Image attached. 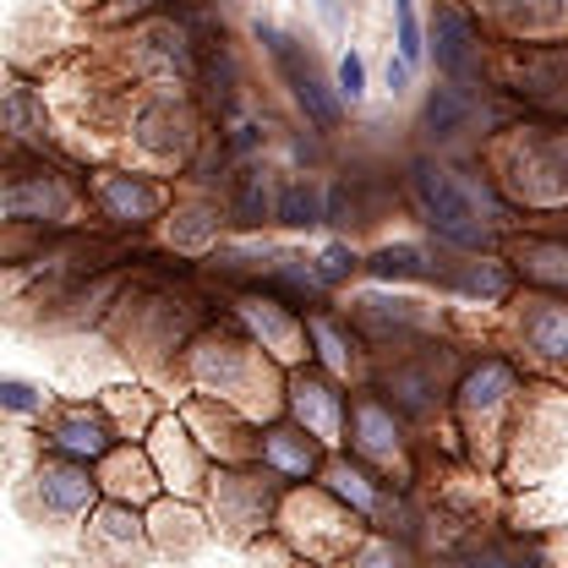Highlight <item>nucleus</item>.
I'll return each instance as SVG.
<instances>
[{"label":"nucleus","mask_w":568,"mask_h":568,"mask_svg":"<svg viewBox=\"0 0 568 568\" xmlns=\"http://www.w3.org/2000/svg\"><path fill=\"white\" fill-rule=\"evenodd\" d=\"M274 224L284 230H323L328 224V181L312 170H295L280 181V203H274Z\"/></svg>","instance_id":"37"},{"label":"nucleus","mask_w":568,"mask_h":568,"mask_svg":"<svg viewBox=\"0 0 568 568\" xmlns=\"http://www.w3.org/2000/svg\"><path fill=\"white\" fill-rule=\"evenodd\" d=\"M82 181H88L93 219L110 235H126V241H138L142 230L164 224V213L175 209V192H181V181L138 170V164H93Z\"/></svg>","instance_id":"13"},{"label":"nucleus","mask_w":568,"mask_h":568,"mask_svg":"<svg viewBox=\"0 0 568 568\" xmlns=\"http://www.w3.org/2000/svg\"><path fill=\"white\" fill-rule=\"evenodd\" d=\"M252 33H257V44L268 50L280 82L290 88V99H295V110H301L317 132H339V126H345V99H339V88L323 77L317 55H312L295 33H284L280 22H257Z\"/></svg>","instance_id":"18"},{"label":"nucleus","mask_w":568,"mask_h":568,"mask_svg":"<svg viewBox=\"0 0 568 568\" xmlns=\"http://www.w3.org/2000/svg\"><path fill=\"white\" fill-rule=\"evenodd\" d=\"M209 132L213 121L192 88H142V99L126 115L121 148H126V164L170 175V181H186V170L203 153Z\"/></svg>","instance_id":"6"},{"label":"nucleus","mask_w":568,"mask_h":568,"mask_svg":"<svg viewBox=\"0 0 568 568\" xmlns=\"http://www.w3.org/2000/svg\"><path fill=\"white\" fill-rule=\"evenodd\" d=\"M284 416L306 426L328 454H339L345 437H351V383H339V377L323 372L317 361L290 366V383H284Z\"/></svg>","instance_id":"20"},{"label":"nucleus","mask_w":568,"mask_h":568,"mask_svg":"<svg viewBox=\"0 0 568 568\" xmlns=\"http://www.w3.org/2000/svg\"><path fill=\"white\" fill-rule=\"evenodd\" d=\"M487 345L508 351L536 383L568 394V295L519 290L487 328Z\"/></svg>","instance_id":"9"},{"label":"nucleus","mask_w":568,"mask_h":568,"mask_svg":"<svg viewBox=\"0 0 568 568\" xmlns=\"http://www.w3.org/2000/svg\"><path fill=\"white\" fill-rule=\"evenodd\" d=\"M284 487L290 481H280L263 459L257 465H213L209 497H203V508L213 519V541H224V547L268 541L274 525H280Z\"/></svg>","instance_id":"10"},{"label":"nucleus","mask_w":568,"mask_h":568,"mask_svg":"<svg viewBox=\"0 0 568 568\" xmlns=\"http://www.w3.org/2000/svg\"><path fill=\"white\" fill-rule=\"evenodd\" d=\"M175 17H197V11H213V0H170Z\"/></svg>","instance_id":"45"},{"label":"nucleus","mask_w":568,"mask_h":568,"mask_svg":"<svg viewBox=\"0 0 568 568\" xmlns=\"http://www.w3.org/2000/svg\"><path fill=\"white\" fill-rule=\"evenodd\" d=\"M317 6H328V11H334V0H317Z\"/></svg>","instance_id":"48"},{"label":"nucleus","mask_w":568,"mask_h":568,"mask_svg":"<svg viewBox=\"0 0 568 568\" xmlns=\"http://www.w3.org/2000/svg\"><path fill=\"white\" fill-rule=\"evenodd\" d=\"M366 280L437 290V246H426V241H383L377 252H366Z\"/></svg>","instance_id":"36"},{"label":"nucleus","mask_w":568,"mask_h":568,"mask_svg":"<svg viewBox=\"0 0 568 568\" xmlns=\"http://www.w3.org/2000/svg\"><path fill=\"white\" fill-rule=\"evenodd\" d=\"M410 552H416V547H405V541H394V536L372 530V536H366V547H361L345 568H416Z\"/></svg>","instance_id":"40"},{"label":"nucleus","mask_w":568,"mask_h":568,"mask_svg":"<svg viewBox=\"0 0 568 568\" xmlns=\"http://www.w3.org/2000/svg\"><path fill=\"white\" fill-rule=\"evenodd\" d=\"M148 530H153L159 558H175V564L197 558V552L213 541L209 508H203V503H192V497H170V493L148 508Z\"/></svg>","instance_id":"30"},{"label":"nucleus","mask_w":568,"mask_h":568,"mask_svg":"<svg viewBox=\"0 0 568 568\" xmlns=\"http://www.w3.org/2000/svg\"><path fill=\"white\" fill-rule=\"evenodd\" d=\"M399 186H405L410 219H422V230L432 241L459 246V252H497L503 235L530 224L525 213L503 197V186L493 181V170L481 164V153L416 148L399 164Z\"/></svg>","instance_id":"1"},{"label":"nucleus","mask_w":568,"mask_h":568,"mask_svg":"<svg viewBox=\"0 0 568 568\" xmlns=\"http://www.w3.org/2000/svg\"><path fill=\"white\" fill-rule=\"evenodd\" d=\"M284 383L290 372L241 328L235 312H219L181 355V394H209L257 426L284 416Z\"/></svg>","instance_id":"2"},{"label":"nucleus","mask_w":568,"mask_h":568,"mask_svg":"<svg viewBox=\"0 0 568 568\" xmlns=\"http://www.w3.org/2000/svg\"><path fill=\"white\" fill-rule=\"evenodd\" d=\"M284 547L295 558L317 568H345L366 547L372 525L355 514L345 497H334L323 481H301V487H284V503H280V525H274Z\"/></svg>","instance_id":"8"},{"label":"nucleus","mask_w":568,"mask_h":568,"mask_svg":"<svg viewBox=\"0 0 568 568\" xmlns=\"http://www.w3.org/2000/svg\"><path fill=\"white\" fill-rule=\"evenodd\" d=\"M426 55L437 77L465 82V88H493V33L465 0H432L426 22Z\"/></svg>","instance_id":"16"},{"label":"nucleus","mask_w":568,"mask_h":568,"mask_svg":"<svg viewBox=\"0 0 568 568\" xmlns=\"http://www.w3.org/2000/svg\"><path fill=\"white\" fill-rule=\"evenodd\" d=\"M164 246L175 252V257H209L213 246L224 241V230H230V213H224V197L213 192V186H192V181H181V192H175V209L164 213Z\"/></svg>","instance_id":"27"},{"label":"nucleus","mask_w":568,"mask_h":568,"mask_svg":"<svg viewBox=\"0 0 568 568\" xmlns=\"http://www.w3.org/2000/svg\"><path fill=\"white\" fill-rule=\"evenodd\" d=\"M410 61H405V55H394V61H388V88H394V93H405V88H410Z\"/></svg>","instance_id":"44"},{"label":"nucleus","mask_w":568,"mask_h":568,"mask_svg":"<svg viewBox=\"0 0 568 568\" xmlns=\"http://www.w3.org/2000/svg\"><path fill=\"white\" fill-rule=\"evenodd\" d=\"M93 470H99L104 497H121V503H138V508H153L164 497V481H159V465H153L148 443H115Z\"/></svg>","instance_id":"33"},{"label":"nucleus","mask_w":568,"mask_h":568,"mask_svg":"<svg viewBox=\"0 0 568 568\" xmlns=\"http://www.w3.org/2000/svg\"><path fill=\"white\" fill-rule=\"evenodd\" d=\"M503 257L514 263V274L525 290H547V295H568V235L547 230V224H519L514 235H503Z\"/></svg>","instance_id":"29"},{"label":"nucleus","mask_w":568,"mask_h":568,"mask_svg":"<svg viewBox=\"0 0 568 568\" xmlns=\"http://www.w3.org/2000/svg\"><path fill=\"white\" fill-rule=\"evenodd\" d=\"M536 224H547V230H558V235H568V213H547V219H536Z\"/></svg>","instance_id":"46"},{"label":"nucleus","mask_w":568,"mask_h":568,"mask_svg":"<svg viewBox=\"0 0 568 568\" xmlns=\"http://www.w3.org/2000/svg\"><path fill=\"white\" fill-rule=\"evenodd\" d=\"M115 443H121V432L110 422V410L99 405V394H93V399H55V405L39 416V448H50V454L99 465Z\"/></svg>","instance_id":"22"},{"label":"nucleus","mask_w":568,"mask_h":568,"mask_svg":"<svg viewBox=\"0 0 568 568\" xmlns=\"http://www.w3.org/2000/svg\"><path fill=\"white\" fill-rule=\"evenodd\" d=\"M257 459L280 476V481H290V487H301V481H317L323 476V465H328V448L306 432L301 422H290V416H280V422L263 426V448H257Z\"/></svg>","instance_id":"31"},{"label":"nucleus","mask_w":568,"mask_h":568,"mask_svg":"<svg viewBox=\"0 0 568 568\" xmlns=\"http://www.w3.org/2000/svg\"><path fill=\"white\" fill-rule=\"evenodd\" d=\"M530 372L497 345H476L465 372H459V388H454V432H459V448H465V465H476L481 476H503V454H508V437L519 422V405L530 394Z\"/></svg>","instance_id":"3"},{"label":"nucleus","mask_w":568,"mask_h":568,"mask_svg":"<svg viewBox=\"0 0 568 568\" xmlns=\"http://www.w3.org/2000/svg\"><path fill=\"white\" fill-rule=\"evenodd\" d=\"M99 405L110 410V422L121 432V443H148V432L164 416V399L148 388V383H121V388H104Z\"/></svg>","instance_id":"38"},{"label":"nucleus","mask_w":568,"mask_h":568,"mask_svg":"<svg viewBox=\"0 0 568 568\" xmlns=\"http://www.w3.org/2000/svg\"><path fill=\"white\" fill-rule=\"evenodd\" d=\"M394 44H399V55H405L410 67L426 61V28H422L416 0H394Z\"/></svg>","instance_id":"41"},{"label":"nucleus","mask_w":568,"mask_h":568,"mask_svg":"<svg viewBox=\"0 0 568 568\" xmlns=\"http://www.w3.org/2000/svg\"><path fill=\"white\" fill-rule=\"evenodd\" d=\"M0 213L6 230H44V235H71L88 224V170H77L67 153H39L6 142V170H0Z\"/></svg>","instance_id":"5"},{"label":"nucleus","mask_w":568,"mask_h":568,"mask_svg":"<svg viewBox=\"0 0 568 568\" xmlns=\"http://www.w3.org/2000/svg\"><path fill=\"white\" fill-rule=\"evenodd\" d=\"M280 181L268 164H257V159H246V164H235L230 170V181L219 186V197H224V213H230V224L235 230H246V235H257L263 224H274V203H280Z\"/></svg>","instance_id":"32"},{"label":"nucleus","mask_w":568,"mask_h":568,"mask_svg":"<svg viewBox=\"0 0 568 568\" xmlns=\"http://www.w3.org/2000/svg\"><path fill=\"white\" fill-rule=\"evenodd\" d=\"M99 503H104V487H99L93 465L39 448V459H33V470L22 481V508L39 525H82Z\"/></svg>","instance_id":"17"},{"label":"nucleus","mask_w":568,"mask_h":568,"mask_svg":"<svg viewBox=\"0 0 568 568\" xmlns=\"http://www.w3.org/2000/svg\"><path fill=\"white\" fill-rule=\"evenodd\" d=\"M493 88L519 115L568 126V39L493 44Z\"/></svg>","instance_id":"11"},{"label":"nucleus","mask_w":568,"mask_h":568,"mask_svg":"<svg viewBox=\"0 0 568 568\" xmlns=\"http://www.w3.org/2000/svg\"><path fill=\"white\" fill-rule=\"evenodd\" d=\"M230 312L241 317V328L263 345V351L290 366H306L312 361V334H306V312L284 306L280 295H263V290H235L230 295Z\"/></svg>","instance_id":"23"},{"label":"nucleus","mask_w":568,"mask_h":568,"mask_svg":"<svg viewBox=\"0 0 568 568\" xmlns=\"http://www.w3.org/2000/svg\"><path fill=\"white\" fill-rule=\"evenodd\" d=\"M493 44H536V39H568V0H465Z\"/></svg>","instance_id":"28"},{"label":"nucleus","mask_w":568,"mask_h":568,"mask_svg":"<svg viewBox=\"0 0 568 568\" xmlns=\"http://www.w3.org/2000/svg\"><path fill=\"white\" fill-rule=\"evenodd\" d=\"M82 558L93 568H148L159 558L153 530H148V508L104 497L88 519H82Z\"/></svg>","instance_id":"21"},{"label":"nucleus","mask_w":568,"mask_h":568,"mask_svg":"<svg viewBox=\"0 0 568 568\" xmlns=\"http://www.w3.org/2000/svg\"><path fill=\"white\" fill-rule=\"evenodd\" d=\"M246 290H263V295H280L284 306H295V312H323L328 306V284L317 280V268H312V257H295V252H280L263 274H257V284H246Z\"/></svg>","instance_id":"34"},{"label":"nucleus","mask_w":568,"mask_h":568,"mask_svg":"<svg viewBox=\"0 0 568 568\" xmlns=\"http://www.w3.org/2000/svg\"><path fill=\"white\" fill-rule=\"evenodd\" d=\"M312 268H317V280L339 295V290L355 280V274H366V252H361L355 241H345V235H334V241H328V246L312 257Z\"/></svg>","instance_id":"39"},{"label":"nucleus","mask_w":568,"mask_h":568,"mask_svg":"<svg viewBox=\"0 0 568 568\" xmlns=\"http://www.w3.org/2000/svg\"><path fill=\"white\" fill-rule=\"evenodd\" d=\"M0 405H6L11 416H33V422H39L55 399H50V394H39V388H33V383H22V377H6V383H0Z\"/></svg>","instance_id":"42"},{"label":"nucleus","mask_w":568,"mask_h":568,"mask_svg":"<svg viewBox=\"0 0 568 568\" xmlns=\"http://www.w3.org/2000/svg\"><path fill=\"white\" fill-rule=\"evenodd\" d=\"M148 454H153L159 481H164L170 497H192V503L209 497L213 459H209V448L197 443V432L186 426L181 410H164V416H159V426L148 432Z\"/></svg>","instance_id":"25"},{"label":"nucleus","mask_w":568,"mask_h":568,"mask_svg":"<svg viewBox=\"0 0 568 568\" xmlns=\"http://www.w3.org/2000/svg\"><path fill=\"white\" fill-rule=\"evenodd\" d=\"M552 547H558V568H568V536H558Z\"/></svg>","instance_id":"47"},{"label":"nucleus","mask_w":568,"mask_h":568,"mask_svg":"<svg viewBox=\"0 0 568 568\" xmlns=\"http://www.w3.org/2000/svg\"><path fill=\"white\" fill-rule=\"evenodd\" d=\"M432 246H437V295L454 301V306H476V312L497 317L525 290L514 263L503 257V246L497 252H459V246H443V241H432Z\"/></svg>","instance_id":"19"},{"label":"nucleus","mask_w":568,"mask_h":568,"mask_svg":"<svg viewBox=\"0 0 568 568\" xmlns=\"http://www.w3.org/2000/svg\"><path fill=\"white\" fill-rule=\"evenodd\" d=\"M394 209H405V186L394 175H372V170H339L328 181V230L334 235H366L377 230Z\"/></svg>","instance_id":"24"},{"label":"nucleus","mask_w":568,"mask_h":568,"mask_svg":"<svg viewBox=\"0 0 568 568\" xmlns=\"http://www.w3.org/2000/svg\"><path fill=\"white\" fill-rule=\"evenodd\" d=\"M481 164L493 170L503 197L525 219L568 213V126L564 121H530L519 115L476 148Z\"/></svg>","instance_id":"4"},{"label":"nucleus","mask_w":568,"mask_h":568,"mask_svg":"<svg viewBox=\"0 0 568 568\" xmlns=\"http://www.w3.org/2000/svg\"><path fill=\"white\" fill-rule=\"evenodd\" d=\"M334 88H339V99H345V104H361V99H366V61H361L355 50L339 55V67H334Z\"/></svg>","instance_id":"43"},{"label":"nucleus","mask_w":568,"mask_h":568,"mask_svg":"<svg viewBox=\"0 0 568 568\" xmlns=\"http://www.w3.org/2000/svg\"><path fill=\"white\" fill-rule=\"evenodd\" d=\"M564 437H568V394L564 388H547V383H530L525 405H519V422L508 437V454H503V476L508 487H530L536 476H547L558 459H564Z\"/></svg>","instance_id":"15"},{"label":"nucleus","mask_w":568,"mask_h":568,"mask_svg":"<svg viewBox=\"0 0 568 568\" xmlns=\"http://www.w3.org/2000/svg\"><path fill=\"white\" fill-rule=\"evenodd\" d=\"M476 345H459V334H443V339H426L416 351L399 355H377L372 361V388L416 426L432 422H454V388H459V372L470 361Z\"/></svg>","instance_id":"7"},{"label":"nucleus","mask_w":568,"mask_h":568,"mask_svg":"<svg viewBox=\"0 0 568 568\" xmlns=\"http://www.w3.org/2000/svg\"><path fill=\"white\" fill-rule=\"evenodd\" d=\"M175 410L186 416V426L197 432V443L209 448L213 465H257V448H263V426L230 405H219L209 394H181Z\"/></svg>","instance_id":"26"},{"label":"nucleus","mask_w":568,"mask_h":568,"mask_svg":"<svg viewBox=\"0 0 568 568\" xmlns=\"http://www.w3.org/2000/svg\"><path fill=\"white\" fill-rule=\"evenodd\" d=\"M6 142L39 148V153H61V148H55V132H50L44 93H39L22 71H11V82H6Z\"/></svg>","instance_id":"35"},{"label":"nucleus","mask_w":568,"mask_h":568,"mask_svg":"<svg viewBox=\"0 0 568 568\" xmlns=\"http://www.w3.org/2000/svg\"><path fill=\"white\" fill-rule=\"evenodd\" d=\"M361 465H372L383 481L394 487H416V426L405 422L372 383H355L351 388V437H345Z\"/></svg>","instance_id":"14"},{"label":"nucleus","mask_w":568,"mask_h":568,"mask_svg":"<svg viewBox=\"0 0 568 568\" xmlns=\"http://www.w3.org/2000/svg\"><path fill=\"white\" fill-rule=\"evenodd\" d=\"M339 312L351 317V328L361 334V345L372 351V361H377V355L416 351V345H426V339L454 334L448 306H432V301H422V295H399V290H388V284L361 290V295H345Z\"/></svg>","instance_id":"12"}]
</instances>
